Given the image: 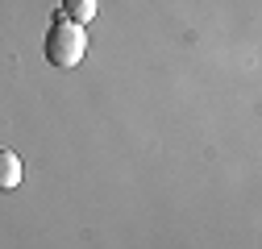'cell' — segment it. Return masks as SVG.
I'll use <instances>...</instances> for the list:
<instances>
[{
    "mask_svg": "<svg viewBox=\"0 0 262 249\" xmlns=\"http://www.w3.org/2000/svg\"><path fill=\"white\" fill-rule=\"evenodd\" d=\"M83 50H88L83 25L58 17V21L50 25V34H46V62H50V67L71 71V67H79V62H83Z\"/></svg>",
    "mask_w": 262,
    "mask_h": 249,
    "instance_id": "6da1fadb",
    "label": "cell"
},
{
    "mask_svg": "<svg viewBox=\"0 0 262 249\" xmlns=\"http://www.w3.org/2000/svg\"><path fill=\"white\" fill-rule=\"evenodd\" d=\"M21 158H17V154L13 150H0V191H17V187H21Z\"/></svg>",
    "mask_w": 262,
    "mask_h": 249,
    "instance_id": "7a4b0ae2",
    "label": "cell"
},
{
    "mask_svg": "<svg viewBox=\"0 0 262 249\" xmlns=\"http://www.w3.org/2000/svg\"><path fill=\"white\" fill-rule=\"evenodd\" d=\"M96 9H100V0H62V17L75 25H88L96 17Z\"/></svg>",
    "mask_w": 262,
    "mask_h": 249,
    "instance_id": "3957f363",
    "label": "cell"
}]
</instances>
